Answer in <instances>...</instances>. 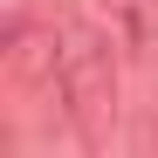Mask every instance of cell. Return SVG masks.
<instances>
[{"instance_id": "obj_1", "label": "cell", "mask_w": 158, "mask_h": 158, "mask_svg": "<svg viewBox=\"0 0 158 158\" xmlns=\"http://www.w3.org/2000/svg\"><path fill=\"white\" fill-rule=\"evenodd\" d=\"M55 83H62V117L76 124V144L103 151L117 131V48L110 28H96L83 14H62L55 21Z\"/></svg>"}, {"instance_id": "obj_2", "label": "cell", "mask_w": 158, "mask_h": 158, "mask_svg": "<svg viewBox=\"0 0 158 158\" xmlns=\"http://www.w3.org/2000/svg\"><path fill=\"white\" fill-rule=\"evenodd\" d=\"M110 21H117V35L138 41V48L158 41V0H110Z\"/></svg>"}]
</instances>
